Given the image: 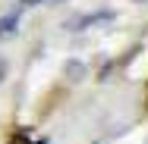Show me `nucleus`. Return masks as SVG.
<instances>
[]
</instances>
